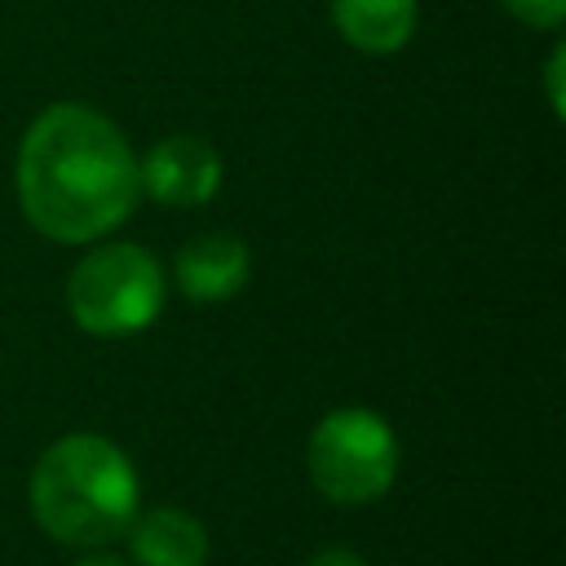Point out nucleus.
I'll return each instance as SVG.
<instances>
[{
  "instance_id": "obj_3",
  "label": "nucleus",
  "mask_w": 566,
  "mask_h": 566,
  "mask_svg": "<svg viewBox=\"0 0 566 566\" xmlns=\"http://www.w3.org/2000/svg\"><path fill=\"white\" fill-rule=\"evenodd\" d=\"M168 296L164 265L142 243L88 248L66 274V310L80 332L119 340L146 332Z\"/></svg>"
},
{
  "instance_id": "obj_9",
  "label": "nucleus",
  "mask_w": 566,
  "mask_h": 566,
  "mask_svg": "<svg viewBox=\"0 0 566 566\" xmlns=\"http://www.w3.org/2000/svg\"><path fill=\"white\" fill-rule=\"evenodd\" d=\"M509 18H517L522 27H535V31H557L562 18H566V0H500Z\"/></svg>"
},
{
  "instance_id": "obj_1",
  "label": "nucleus",
  "mask_w": 566,
  "mask_h": 566,
  "mask_svg": "<svg viewBox=\"0 0 566 566\" xmlns=\"http://www.w3.org/2000/svg\"><path fill=\"white\" fill-rule=\"evenodd\" d=\"M137 155L128 137L84 102L44 106L18 146L22 217L53 243H97L137 208Z\"/></svg>"
},
{
  "instance_id": "obj_12",
  "label": "nucleus",
  "mask_w": 566,
  "mask_h": 566,
  "mask_svg": "<svg viewBox=\"0 0 566 566\" xmlns=\"http://www.w3.org/2000/svg\"><path fill=\"white\" fill-rule=\"evenodd\" d=\"M75 566H128V562H119V557H111V553H93V557H84V562H75Z\"/></svg>"
},
{
  "instance_id": "obj_2",
  "label": "nucleus",
  "mask_w": 566,
  "mask_h": 566,
  "mask_svg": "<svg viewBox=\"0 0 566 566\" xmlns=\"http://www.w3.org/2000/svg\"><path fill=\"white\" fill-rule=\"evenodd\" d=\"M31 517L71 548H102L137 517V469L102 433H66L44 447L27 482Z\"/></svg>"
},
{
  "instance_id": "obj_10",
  "label": "nucleus",
  "mask_w": 566,
  "mask_h": 566,
  "mask_svg": "<svg viewBox=\"0 0 566 566\" xmlns=\"http://www.w3.org/2000/svg\"><path fill=\"white\" fill-rule=\"evenodd\" d=\"M562 66H566V49L553 44L548 62H544V88H548V111L562 119L566 115V93H562Z\"/></svg>"
},
{
  "instance_id": "obj_8",
  "label": "nucleus",
  "mask_w": 566,
  "mask_h": 566,
  "mask_svg": "<svg viewBox=\"0 0 566 566\" xmlns=\"http://www.w3.org/2000/svg\"><path fill=\"white\" fill-rule=\"evenodd\" d=\"M332 22L345 44L380 57V53H398L416 35L420 4L416 0H332Z\"/></svg>"
},
{
  "instance_id": "obj_6",
  "label": "nucleus",
  "mask_w": 566,
  "mask_h": 566,
  "mask_svg": "<svg viewBox=\"0 0 566 566\" xmlns=\"http://www.w3.org/2000/svg\"><path fill=\"white\" fill-rule=\"evenodd\" d=\"M172 270H177V287L190 301H230L234 292H243L252 274V256L243 239L212 230V234L186 239Z\"/></svg>"
},
{
  "instance_id": "obj_5",
  "label": "nucleus",
  "mask_w": 566,
  "mask_h": 566,
  "mask_svg": "<svg viewBox=\"0 0 566 566\" xmlns=\"http://www.w3.org/2000/svg\"><path fill=\"white\" fill-rule=\"evenodd\" d=\"M137 186L164 208H199L221 190V155L195 133L159 137L137 159Z\"/></svg>"
},
{
  "instance_id": "obj_11",
  "label": "nucleus",
  "mask_w": 566,
  "mask_h": 566,
  "mask_svg": "<svg viewBox=\"0 0 566 566\" xmlns=\"http://www.w3.org/2000/svg\"><path fill=\"white\" fill-rule=\"evenodd\" d=\"M305 566H367V557L354 553V548H345V544H327V548L310 553Z\"/></svg>"
},
{
  "instance_id": "obj_4",
  "label": "nucleus",
  "mask_w": 566,
  "mask_h": 566,
  "mask_svg": "<svg viewBox=\"0 0 566 566\" xmlns=\"http://www.w3.org/2000/svg\"><path fill=\"white\" fill-rule=\"evenodd\" d=\"M305 469L332 504H371L398 478V438L371 407H336L314 424Z\"/></svg>"
},
{
  "instance_id": "obj_7",
  "label": "nucleus",
  "mask_w": 566,
  "mask_h": 566,
  "mask_svg": "<svg viewBox=\"0 0 566 566\" xmlns=\"http://www.w3.org/2000/svg\"><path fill=\"white\" fill-rule=\"evenodd\" d=\"M128 553L137 566H203L208 531L186 509H146L128 522Z\"/></svg>"
}]
</instances>
